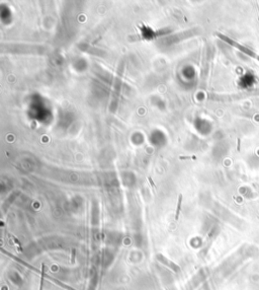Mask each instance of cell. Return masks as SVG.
Listing matches in <instances>:
<instances>
[{
	"instance_id": "1",
	"label": "cell",
	"mask_w": 259,
	"mask_h": 290,
	"mask_svg": "<svg viewBox=\"0 0 259 290\" xmlns=\"http://www.w3.org/2000/svg\"><path fill=\"white\" fill-rule=\"evenodd\" d=\"M217 35L219 36V37H220L222 40H224L225 42L229 43L231 46H234L235 48H237L238 50H240V51L243 52L244 54L248 55V56H250V57H252V58H254V59H256V60H258V61H259V55H258L257 53H255L254 51L250 50L249 48H247L246 46H243V45H241V44H239V43H237V42H235V41L231 40L230 38L226 37V36H224V35H221V34H217Z\"/></svg>"
},
{
	"instance_id": "2",
	"label": "cell",
	"mask_w": 259,
	"mask_h": 290,
	"mask_svg": "<svg viewBox=\"0 0 259 290\" xmlns=\"http://www.w3.org/2000/svg\"><path fill=\"white\" fill-rule=\"evenodd\" d=\"M181 203H182V195L180 194L178 197V202H177V207H176V212H175V220H178V217L180 214L181 210Z\"/></svg>"
},
{
	"instance_id": "3",
	"label": "cell",
	"mask_w": 259,
	"mask_h": 290,
	"mask_svg": "<svg viewBox=\"0 0 259 290\" xmlns=\"http://www.w3.org/2000/svg\"><path fill=\"white\" fill-rule=\"evenodd\" d=\"M44 274H45V268L43 266L42 268V275H41V285H40V289L39 290H43V284H44Z\"/></svg>"
},
{
	"instance_id": "4",
	"label": "cell",
	"mask_w": 259,
	"mask_h": 290,
	"mask_svg": "<svg viewBox=\"0 0 259 290\" xmlns=\"http://www.w3.org/2000/svg\"><path fill=\"white\" fill-rule=\"evenodd\" d=\"M179 159H180V160H190V159L195 160V156H180Z\"/></svg>"
},
{
	"instance_id": "5",
	"label": "cell",
	"mask_w": 259,
	"mask_h": 290,
	"mask_svg": "<svg viewBox=\"0 0 259 290\" xmlns=\"http://www.w3.org/2000/svg\"><path fill=\"white\" fill-rule=\"evenodd\" d=\"M148 180H149V182H150V184H151V186L153 187V188H156V186H155V184H154V182L152 181V179H151V177H149L148 178Z\"/></svg>"
}]
</instances>
